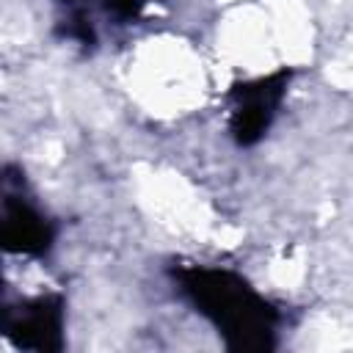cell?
<instances>
[{
  "mask_svg": "<svg viewBox=\"0 0 353 353\" xmlns=\"http://www.w3.org/2000/svg\"><path fill=\"white\" fill-rule=\"evenodd\" d=\"M193 292L196 301L207 306L204 312H210L221 328L240 334L268 328V317H270L268 306L251 290H245V284L234 281L226 273H199Z\"/></svg>",
  "mask_w": 353,
  "mask_h": 353,
  "instance_id": "6da1fadb",
  "label": "cell"
},
{
  "mask_svg": "<svg viewBox=\"0 0 353 353\" xmlns=\"http://www.w3.org/2000/svg\"><path fill=\"white\" fill-rule=\"evenodd\" d=\"M6 240L8 245H17L19 251H39L47 243V223L41 221V215H36L30 207L25 204H11L6 201Z\"/></svg>",
  "mask_w": 353,
  "mask_h": 353,
  "instance_id": "7a4b0ae2",
  "label": "cell"
}]
</instances>
